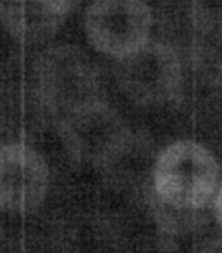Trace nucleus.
<instances>
[{
  "label": "nucleus",
  "instance_id": "obj_1",
  "mask_svg": "<svg viewBox=\"0 0 222 253\" xmlns=\"http://www.w3.org/2000/svg\"><path fill=\"white\" fill-rule=\"evenodd\" d=\"M221 184V166L210 149L195 140H177L161 151L153 168L157 198L177 210L209 205Z\"/></svg>",
  "mask_w": 222,
  "mask_h": 253
},
{
  "label": "nucleus",
  "instance_id": "obj_2",
  "mask_svg": "<svg viewBox=\"0 0 222 253\" xmlns=\"http://www.w3.org/2000/svg\"><path fill=\"white\" fill-rule=\"evenodd\" d=\"M100 86L97 67L79 47L56 45L43 53L38 60V97L60 118L83 104L102 100Z\"/></svg>",
  "mask_w": 222,
  "mask_h": 253
},
{
  "label": "nucleus",
  "instance_id": "obj_3",
  "mask_svg": "<svg viewBox=\"0 0 222 253\" xmlns=\"http://www.w3.org/2000/svg\"><path fill=\"white\" fill-rule=\"evenodd\" d=\"M116 60V83L135 104L161 107L180 97L183 68L171 45L150 40L139 50Z\"/></svg>",
  "mask_w": 222,
  "mask_h": 253
},
{
  "label": "nucleus",
  "instance_id": "obj_4",
  "mask_svg": "<svg viewBox=\"0 0 222 253\" xmlns=\"http://www.w3.org/2000/svg\"><path fill=\"white\" fill-rule=\"evenodd\" d=\"M153 12L145 0H92L85 12L91 45L113 59L139 50L151 40Z\"/></svg>",
  "mask_w": 222,
  "mask_h": 253
},
{
  "label": "nucleus",
  "instance_id": "obj_5",
  "mask_svg": "<svg viewBox=\"0 0 222 253\" xmlns=\"http://www.w3.org/2000/svg\"><path fill=\"white\" fill-rule=\"evenodd\" d=\"M60 134L67 149L85 160H109L130 137L121 116L103 100L62 116Z\"/></svg>",
  "mask_w": 222,
  "mask_h": 253
},
{
  "label": "nucleus",
  "instance_id": "obj_6",
  "mask_svg": "<svg viewBox=\"0 0 222 253\" xmlns=\"http://www.w3.org/2000/svg\"><path fill=\"white\" fill-rule=\"evenodd\" d=\"M47 170L32 148L12 143L0 148V202L23 207L44 193Z\"/></svg>",
  "mask_w": 222,
  "mask_h": 253
},
{
  "label": "nucleus",
  "instance_id": "obj_7",
  "mask_svg": "<svg viewBox=\"0 0 222 253\" xmlns=\"http://www.w3.org/2000/svg\"><path fill=\"white\" fill-rule=\"evenodd\" d=\"M71 9L65 0H2L0 20L15 40L37 44L52 38Z\"/></svg>",
  "mask_w": 222,
  "mask_h": 253
},
{
  "label": "nucleus",
  "instance_id": "obj_8",
  "mask_svg": "<svg viewBox=\"0 0 222 253\" xmlns=\"http://www.w3.org/2000/svg\"><path fill=\"white\" fill-rule=\"evenodd\" d=\"M195 27L210 38H222V0H190Z\"/></svg>",
  "mask_w": 222,
  "mask_h": 253
},
{
  "label": "nucleus",
  "instance_id": "obj_9",
  "mask_svg": "<svg viewBox=\"0 0 222 253\" xmlns=\"http://www.w3.org/2000/svg\"><path fill=\"white\" fill-rule=\"evenodd\" d=\"M213 210H215V217L218 220V223L222 228V182L219 184L216 195L213 198Z\"/></svg>",
  "mask_w": 222,
  "mask_h": 253
},
{
  "label": "nucleus",
  "instance_id": "obj_10",
  "mask_svg": "<svg viewBox=\"0 0 222 253\" xmlns=\"http://www.w3.org/2000/svg\"><path fill=\"white\" fill-rule=\"evenodd\" d=\"M79 2H80V0H65V3L68 5V8H70V9H73V6H76Z\"/></svg>",
  "mask_w": 222,
  "mask_h": 253
}]
</instances>
